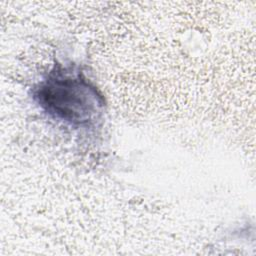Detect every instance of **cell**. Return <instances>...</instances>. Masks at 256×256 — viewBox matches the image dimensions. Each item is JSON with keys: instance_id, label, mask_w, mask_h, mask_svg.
<instances>
[{"instance_id": "cell-1", "label": "cell", "mask_w": 256, "mask_h": 256, "mask_svg": "<svg viewBox=\"0 0 256 256\" xmlns=\"http://www.w3.org/2000/svg\"><path fill=\"white\" fill-rule=\"evenodd\" d=\"M31 94L50 119L73 130L93 131L103 122L104 96L77 64L56 61Z\"/></svg>"}]
</instances>
